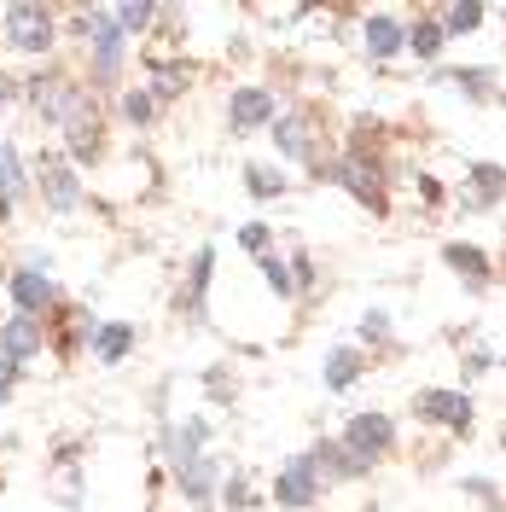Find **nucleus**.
Here are the masks:
<instances>
[{
    "mask_svg": "<svg viewBox=\"0 0 506 512\" xmlns=\"http://www.w3.org/2000/svg\"><path fill=\"white\" fill-rule=\"evenodd\" d=\"M12 30H18V47H41V41H47L41 12H12Z\"/></svg>",
    "mask_w": 506,
    "mask_h": 512,
    "instance_id": "obj_1",
    "label": "nucleus"
}]
</instances>
